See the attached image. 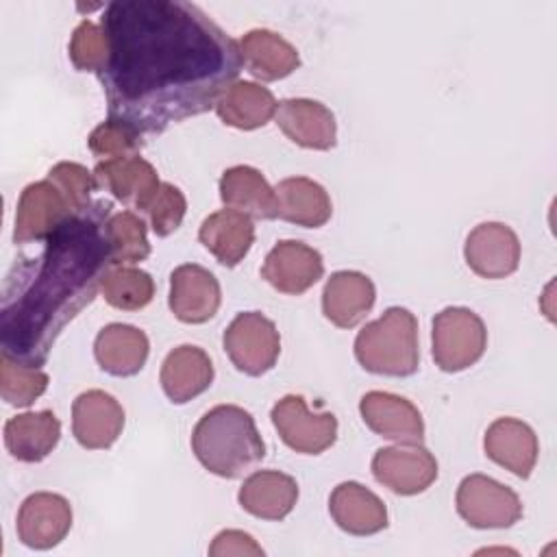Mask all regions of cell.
I'll list each match as a JSON object with an SVG mask.
<instances>
[{"label":"cell","instance_id":"6da1fadb","mask_svg":"<svg viewBox=\"0 0 557 557\" xmlns=\"http://www.w3.org/2000/svg\"><path fill=\"white\" fill-rule=\"evenodd\" d=\"M100 26L107 120L141 137L213 109L244 65L239 41L191 2H109Z\"/></svg>","mask_w":557,"mask_h":557},{"label":"cell","instance_id":"7a4b0ae2","mask_svg":"<svg viewBox=\"0 0 557 557\" xmlns=\"http://www.w3.org/2000/svg\"><path fill=\"white\" fill-rule=\"evenodd\" d=\"M109 218L111 202H91L44 239L37 259H24L11 270L0 309L4 355L41 368L61 331L98 296L113 265Z\"/></svg>","mask_w":557,"mask_h":557},{"label":"cell","instance_id":"3957f363","mask_svg":"<svg viewBox=\"0 0 557 557\" xmlns=\"http://www.w3.org/2000/svg\"><path fill=\"white\" fill-rule=\"evenodd\" d=\"M196 459L215 476L237 479L265 457V444L255 418L237 405L209 409L191 431Z\"/></svg>","mask_w":557,"mask_h":557},{"label":"cell","instance_id":"277c9868","mask_svg":"<svg viewBox=\"0 0 557 557\" xmlns=\"http://www.w3.org/2000/svg\"><path fill=\"white\" fill-rule=\"evenodd\" d=\"M355 357L372 374L411 376L420 366L416 315L405 307H389L357 333Z\"/></svg>","mask_w":557,"mask_h":557},{"label":"cell","instance_id":"5b68a950","mask_svg":"<svg viewBox=\"0 0 557 557\" xmlns=\"http://www.w3.org/2000/svg\"><path fill=\"white\" fill-rule=\"evenodd\" d=\"M433 359L444 372L474 366L487 346L483 320L466 307H446L433 318Z\"/></svg>","mask_w":557,"mask_h":557},{"label":"cell","instance_id":"8992f818","mask_svg":"<svg viewBox=\"0 0 557 557\" xmlns=\"http://www.w3.org/2000/svg\"><path fill=\"white\" fill-rule=\"evenodd\" d=\"M222 344L233 366L248 376H261L272 370L281 352L274 322L259 311L237 313L226 326Z\"/></svg>","mask_w":557,"mask_h":557},{"label":"cell","instance_id":"52a82bcc","mask_svg":"<svg viewBox=\"0 0 557 557\" xmlns=\"http://www.w3.org/2000/svg\"><path fill=\"white\" fill-rule=\"evenodd\" d=\"M455 505L459 516L474 529H507L522 518L518 494L485 474L461 479Z\"/></svg>","mask_w":557,"mask_h":557},{"label":"cell","instance_id":"ba28073f","mask_svg":"<svg viewBox=\"0 0 557 557\" xmlns=\"http://www.w3.org/2000/svg\"><path fill=\"white\" fill-rule=\"evenodd\" d=\"M272 424L281 440L302 455H320L337 437V418L331 411H311L298 394H287L272 407Z\"/></svg>","mask_w":557,"mask_h":557},{"label":"cell","instance_id":"9c48e42d","mask_svg":"<svg viewBox=\"0 0 557 557\" xmlns=\"http://www.w3.org/2000/svg\"><path fill=\"white\" fill-rule=\"evenodd\" d=\"M372 474L394 494L413 496L437 479V461L420 444H398L374 453Z\"/></svg>","mask_w":557,"mask_h":557},{"label":"cell","instance_id":"30bf717a","mask_svg":"<svg viewBox=\"0 0 557 557\" xmlns=\"http://www.w3.org/2000/svg\"><path fill=\"white\" fill-rule=\"evenodd\" d=\"M15 529L24 546L48 550L70 533L72 507L61 494L35 492L20 505Z\"/></svg>","mask_w":557,"mask_h":557},{"label":"cell","instance_id":"8fae6325","mask_svg":"<svg viewBox=\"0 0 557 557\" xmlns=\"http://www.w3.org/2000/svg\"><path fill=\"white\" fill-rule=\"evenodd\" d=\"M468 268L483 278H505L518 270L520 242L503 222H483L474 226L463 246Z\"/></svg>","mask_w":557,"mask_h":557},{"label":"cell","instance_id":"7c38bea8","mask_svg":"<svg viewBox=\"0 0 557 557\" xmlns=\"http://www.w3.org/2000/svg\"><path fill=\"white\" fill-rule=\"evenodd\" d=\"M72 213L65 196L50 178L30 183L17 200L13 242H41Z\"/></svg>","mask_w":557,"mask_h":557},{"label":"cell","instance_id":"4fadbf2b","mask_svg":"<svg viewBox=\"0 0 557 557\" xmlns=\"http://www.w3.org/2000/svg\"><path fill=\"white\" fill-rule=\"evenodd\" d=\"M324 274L322 255L296 239L278 242L261 265V276L281 294L300 296Z\"/></svg>","mask_w":557,"mask_h":557},{"label":"cell","instance_id":"5bb4252c","mask_svg":"<svg viewBox=\"0 0 557 557\" xmlns=\"http://www.w3.org/2000/svg\"><path fill=\"white\" fill-rule=\"evenodd\" d=\"M220 283L198 263H183L170 274V309L185 324H202L220 309Z\"/></svg>","mask_w":557,"mask_h":557},{"label":"cell","instance_id":"9a60e30c","mask_svg":"<svg viewBox=\"0 0 557 557\" xmlns=\"http://www.w3.org/2000/svg\"><path fill=\"white\" fill-rule=\"evenodd\" d=\"M124 429L122 405L102 389H87L72 405V433L83 448H109Z\"/></svg>","mask_w":557,"mask_h":557},{"label":"cell","instance_id":"2e32d148","mask_svg":"<svg viewBox=\"0 0 557 557\" xmlns=\"http://www.w3.org/2000/svg\"><path fill=\"white\" fill-rule=\"evenodd\" d=\"M359 411L370 431L398 444H420L424 422L418 407L389 392H368L359 400Z\"/></svg>","mask_w":557,"mask_h":557},{"label":"cell","instance_id":"e0dca14e","mask_svg":"<svg viewBox=\"0 0 557 557\" xmlns=\"http://www.w3.org/2000/svg\"><path fill=\"white\" fill-rule=\"evenodd\" d=\"M278 128L298 146L331 150L337 139V124L331 109L309 98H287L276 107Z\"/></svg>","mask_w":557,"mask_h":557},{"label":"cell","instance_id":"ac0fdd59","mask_svg":"<svg viewBox=\"0 0 557 557\" xmlns=\"http://www.w3.org/2000/svg\"><path fill=\"white\" fill-rule=\"evenodd\" d=\"M94 176L100 187L109 189L120 202L137 211L146 209L161 185L157 170L139 154L98 161Z\"/></svg>","mask_w":557,"mask_h":557},{"label":"cell","instance_id":"d6986e66","mask_svg":"<svg viewBox=\"0 0 557 557\" xmlns=\"http://www.w3.org/2000/svg\"><path fill=\"white\" fill-rule=\"evenodd\" d=\"M485 455L520 479H529L537 461V437L533 429L516 418H498L485 431Z\"/></svg>","mask_w":557,"mask_h":557},{"label":"cell","instance_id":"ffe728a7","mask_svg":"<svg viewBox=\"0 0 557 557\" xmlns=\"http://www.w3.org/2000/svg\"><path fill=\"white\" fill-rule=\"evenodd\" d=\"M374 283L355 270H339L331 274L322 292V311L339 329L357 326L374 307Z\"/></svg>","mask_w":557,"mask_h":557},{"label":"cell","instance_id":"44dd1931","mask_svg":"<svg viewBox=\"0 0 557 557\" xmlns=\"http://www.w3.org/2000/svg\"><path fill=\"white\" fill-rule=\"evenodd\" d=\"M329 513L350 535H374L387 527L383 500L357 481H344L331 492Z\"/></svg>","mask_w":557,"mask_h":557},{"label":"cell","instance_id":"7402d4cb","mask_svg":"<svg viewBox=\"0 0 557 557\" xmlns=\"http://www.w3.org/2000/svg\"><path fill=\"white\" fill-rule=\"evenodd\" d=\"M237 500L255 518L283 520L298 500V483L285 472L259 470L244 481Z\"/></svg>","mask_w":557,"mask_h":557},{"label":"cell","instance_id":"603a6c76","mask_svg":"<svg viewBox=\"0 0 557 557\" xmlns=\"http://www.w3.org/2000/svg\"><path fill=\"white\" fill-rule=\"evenodd\" d=\"M198 239L218 259V263L235 268L255 242V226L250 215L235 209H222L205 218Z\"/></svg>","mask_w":557,"mask_h":557},{"label":"cell","instance_id":"cb8c5ba5","mask_svg":"<svg viewBox=\"0 0 557 557\" xmlns=\"http://www.w3.org/2000/svg\"><path fill=\"white\" fill-rule=\"evenodd\" d=\"M159 379L165 396L174 405H183L209 389L213 381V363L202 348L185 344L165 357Z\"/></svg>","mask_w":557,"mask_h":557},{"label":"cell","instance_id":"d4e9b609","mask_svg":"<svg viewBox=\"0 0 557 557\" xmlns=\"http://www.w3.org/2000/svg\"><path fill=\"white\" fill-rule=\"evenodd\" d=\"M59 437L61 422L48 409L13 416L4 424V446L17 461L24 463L46 459L59 444Z\"/></svg>","mask_w":557,"mask_h":557},{"label":"cell","instance_id":"484cf974","mask_svg":"<svg viewBox=\"0 0 557 557\" xmlns=\"http://www.w3.org/2000/svg\"><path fill=\"white\" fill-rule=\"evenodd\" d=\"M220 198L228 209L257 220L278 218V198L263 174L250 165H235L222 172Z\"/></svg>","mask_w":557,"mask_h":557},{"label":"cell","instance_id":"4316f807","mask_svg":"<svg viewBox=\"0 0 557 557\" xmlns=\"http://www.w3.org/2000/svg\"><path fill=\"white\" fill-rule=\"evenodd\" d=\"M148 337L131 324H107L94 342L98 366L111 376H133L148 359Z\"/></svg>","mask_w":557,"mask_h":557},{"label":"cell","instance_id":"83f0119b","mask_svg":"<svg viewBox=\"0 0 557 557\" xmlns=\"http://www.w3.org/2000/svg\"><path fill=\"white\" fill-rule=\"evenodd\" d=\"M239 50L248 72L265 83L281 81L300 65L298 50L268 28L246 33L239 41Z\"/></svg>","mask_w":557,"mask_h":557},{"label":"cell","instance_id":"f1b7e54d","mask_svg":"<svg viewBox=\"0 0 557 557\" xmlns=\"http://www.w3.org/2000/svg\"><path fill=\"white\" fill-rule=\"evenodd\" d=\"M274 191L278 198V218L296 226L318 228L326 224L333 213L326 189L307 176L283 178Z\"/></svg>","mask_w":557,"mask_h":557},{"label":"cell","instance_id":"f546056e","mask_svg":"<svg viewBox=\"0 0 557 557\" xmlns=\"http://www.w3.org/2000/svg\"><path fill=\"white\" fill-rule=\"evenodd\" d=\"M276 107L278 102L268 87L250 81H237L222 94L215 104V113L233 128L252 131L265 126L274 117Z\"/></svg>","mask_w":557,"mask_h":557},{"label":"cell","instance_id":"4dcf8cb0","mask_svg":"<svg viewBox=\"0 0 557 557\" xmlns=\"http://www.w3.org/2000/svg\"><path fill=\"white\" fill-rule=\"evenodd\" d=\"M100 289L111 307L122 311H137L152 300L154 281L148 272L139 268L117 265L107 272Z\"/></svg>","mask_w":557,"mask_h":557},{"label":"cell","instance_id":"1f68e13d","mask_svg":"<svg viewBox=\"0 0 557 557\" xmlns=\"http://www.w3.org/2000/svg\"><path fill=\"white\" fill-rule=\"evenodd\" d=\"M107 237L111 246L113 265L137 263L150 255L146 224L133 211L111 213L107 222Z\"/></svg>","mask_w":557,"mask_h":557},{"label":"cell","instance_id":"d6a6232c","mask_svg":"<svg viewBox=\"0 0 557 557\" xmlns=\"http://www.w3.org/2000/svg\"><path fill=\"white\" fill-rule=\"evenodd\" d=\"M48 387V374L41 368L20 363L2 352L0 357V394L13 407H30Z\"/></svg>","mask_w":557,"mask_h":557},{"label":"cell","instance_id":"836d02e7","mask_svg":"<svg viewBox=\"0 0 557 557\" xmlns=\"http://www.w3.org/2000/svg\"><path fill=\"white\" fill-rule=\"evenodd\" d=\"M109 57V46L107 37L102 33V26L83 20L70 39V59L76 70L81 72H96L100 74L102 67L107 65Z\"/></svg>","mask_w":557,"mask_h":557},{"label":"cell","instance_id":"e575fe53","mask_svg":"<svg viewBox=\"0 0 557 557\" xmlns=\"http://www.w3.org/2000/svg\"><path fill=\"white\" fill-rule=\"evenodd\" d=\"M185 211H187V200L183 191L172 183H161L141 213H146L150 228L159 237H168L181 226Z\"/></svg>","mask_w":557,"mask_h":557},{"label":"cell","instance_id":"d590c367","mask_svg":"<svg viewBox=\"0 0 557 557\" xmlns=\"http://www.w3.org/2000/svg\"><path fill=\"white\" fill-rule=\"evenodd\" d=\"M48 178L61 189V194L65 196V200L74 213L83 211L91 205L89 196L98 187L96 176L85 165L72 163V161H61V163L52 165L48 172Z\"/></svg>","mask_w":557,"mask_h":557},{"label":"cell","instance_id":"8d00e7d4","mask_svg":"<svg viewBox=\"0 0 557 557\" xmlns=\"http://www.w3.org/2000/svg\"><path fill=\"white\" fill-rule=\"evenodd\" d=\"M87 144L94 157H98L100 161H107V159L135 154L141 148V135H137L133 128L120 122L107 120L91 131Z\"/></svg>","mask_w":557,"mask_h":557},{"label":"cell","instance_id":"74e56055","mask_svg":"<svg viewBox=\"0 0 557 557\" xmlns=\"http://www.w3.org/2000/svg\"><path fill=\"white\" fill-rule=\"evenodd\" d=\"M209 555L218 557V555H263V548L244 531L237 529H226L222 533L215 535L213 544L209 546Z\"/></svg>","mask_w":557,"mask_h":557}]
</instances>
